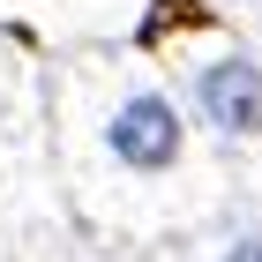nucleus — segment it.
Masks as SVG:
<instances>
[{"instance_id":"1","label":"nucleus","mask_w":262,"mask_h":262,"mask_svg":"<svg viewBox=\"0 0 262 262\" xmlns=\"http://www.w3.org/2000/svg\"><path fill=\"white\" fill-rule=\"evenodd\" d=\"M90 158L120 187H158L187 172V113L165 82L120 75L90 113Z\"/></svg>"},{"instance_id":"2","label":"nucleus","mask_w":262,"mask_h":262,"mask_svg":"<svg viewBox=\"0 0 262 262\" xmlns=\"http://www.w3.org/2000/svg\"><path fill=\"white\" fill-rule=\"evenodd\" d=\"M187 113L225 142H255L262 135V60L240 53V45L202 53L187 68Z\"/></svg>"},{"instance_id":"3","label":"nucleus","mask_w":262,"mask_h":262,"mask_svg":"<svg viewBox=\"0 0 262 262\" xmlns=\"http://www.w3.org/2000/svg\"><path fill=\"white\" fill-rule=\"evenodd\" d=\"M217 262H262V217L232 225V232L217 240Z\"/></svg>"},{"instance_id":"4","label":"nucleus","mask_w":262,"mask_h":262,"mask_svg":"<svg viewBox=\"0 0 262 262\" xmlns=\"http://www.w3.org/2000/svg\"><path fill=\"white\" fill-rule=\"evenodd\" d=\"M232 8H262V0H232Z\"/></svg>"}]
</instances>
